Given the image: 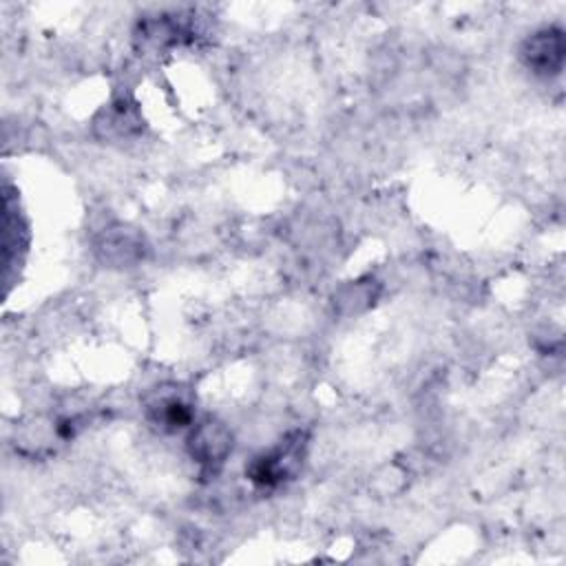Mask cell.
Segmentation results:
<instances>
[{
    "mask_svg": "<svg viewBox=\"0 0 566 566\" xmlns=\"http://www.w3.org/2000/svg\"><path fill=\"white\" fill-rule=\"evenodd\" d=\"M303 447L305 442L301 433L287 438L283 444L250 464V480L261 486H276L283 480L292 478L303 462Z\"/></svg>",
    "mask_w": 566,
    "mask_h": 566,
    "instance_id": "cell-1",
    "label": "cell"
},
{
    "mask_svg": "<svg viewBox=\"0 0 566 566\" xmlns=\"http://www.w3.org/2000/svg\"><path fill=\"white\" fill-rule=\"evenodd\" d=\"M232 449V433L217 420H203L188 438L190 458L203 469H217L223 464Z\"/></svg>",
    "mask_w": 566,
    "mask_h": 566,
    "instance_id": "cell-2",
    "label": "cell"
},
{
    "mask_svg": "<svg viewBox=\"0 0 566 566\" xmlns=\"http://www.w3.org/2000/svg\"><path fill=\"white\" fill-rule=\"evenodd\" d=\"M564 33L555 27L535 31L522 46V60L539 75L559 73L564 66Z\"/></svg>",
    "mask_w": 566,
    "mask_h": 566,
    "instance_id": "cell-3",
    "label": "cell"
},
{
    "mask_svg": "<svg viewBox=\"0 0 566 566\" xmlns=\"http://www.w3.org/2000/svg\"><path fill=\"white\" fill-rule=\"evenodd\" d=\"M148 413L157 424L168 429L184 427L192 418L190 405L179 394H166V391H159L157 400L148 405Z\"/></svg>",
    "mask_w": 566,
    "mask_h": 566,
    "instance_id": "cell-4",
    "label": "cell"
}]
</instances>
